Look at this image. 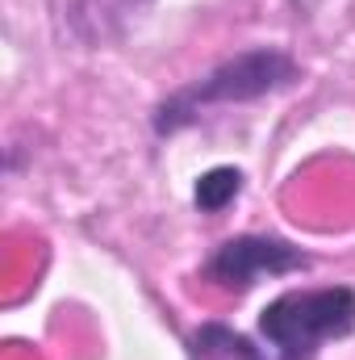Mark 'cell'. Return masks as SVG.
<instances>
[{"mask_svg": "<svg viewBox=\"0 0 355 360\" xmlns=\"http://www.w3.org/2000/svg\"><path fill=\"white\" fill-rule=\"evenodd\" d=\"M297 76H301V68H297V59L288 51H280V46H251V51L217 63L213 72H205L188 89L172 92L155 109V130L159 134H176V130L192 126L201 117V109L260 101L267 92H280L288 84H297Z\"/></svg>", "mask_w": 355, "mask_h": 360, "instance_id": "obj_1", "label": "cell"}, {"mask_svg": "<svg viewBox=\"0 0 355 360\" xmlns=\"http://www.w3.org/2000/svg\"><path fill=\"white\" fill-rule=\"evenodd\" d=\"M309 269V256L293 248L280 235H239L226 239L209 260H205V281H213L226 293H247L264 276H288V272Z\"/></svg>", "mask_w": 355, "mask_h": 360, "instance_id": "obj_3", "label": "cell"}, {"mask_svg": "<svg viewBox=\"0 0 355 360\" xmlns=\"http://www.w3.org/2000/svg\"><path fill=\"white\" fill-rule=\"evenodd\" d=\"M243 193V172L239 168H209L205 176H196V188H192V201L201 214H222L234 197Z\"/></svg>", "mask_w": 355, "mask_h": 360, "instance_id": "obj_5", "label": "cell"}, {"mask_svg": "<svg viewBox=\"0 0 355 360\" xmlns=\"http://www.w3.org/2000/svg\"><path fill=\"white\" fill-rule=\"evenodd\" d=\"M355 331V289H288L267 302L260 314V335L276 360H318L322 344Z\"/></svg>", "mask_w": 355, "mask_h": 360, "instance_id": "obj_2", "label": "cell"}, {"mask_svg": "<svg viewBox=\"0 0 355 360\" xmlns=\"http://www.w3.org/2000/svg\"><path fill=\"white\" fill-rule=\"evenodd\" d=\"M188 360H267L247 335L226 323H201L188 335Z\"/></svg>", "mask_w": 355, "mask_h": 360, "instance_id": "obj_4", "label": "cell"}]
</instances>
